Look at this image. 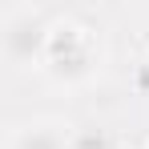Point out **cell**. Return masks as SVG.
<instances>
[{
    "instance_id": "3957f363",
    "label": "cell",
    "mask_w": 149,
    "mask_h": 149,
    "mask_svg": "<svg viewBox=\"0 0 149 149\" xmlns=\"http://www.w3.org/2000/svg\"><path fill=\"white\" fill-rule=\"evenodd\" d=\"M4 149H77V129L61 117H28L8 129Z\"/></svg>"
},
{
    "instance_id": "6da1fadb",
    "label": "cell",
    "mask_w": 149,
    "mask_h": 149,
    "mask_svg": "<svg viewBox=\"0 0 149 149\" xmlns=\"http://www.w3.org/2000/svg\"><path fill=\"white\" fill-rule=\"evenodd\" d=\"M45 69L65 85H81L97 73V40L93 28H85L73 16H56L49 36V52H45Z\"/></svg>"
},
{
    "instance_id": "7a4b0ae2",
    "label": "cell",
    "mask_w": 149,
    "mask_h": 149,
    "mask_svg": "<svg viewBox=\"0 0 149 149\" xmlns=\"http://www.w3.org/2000/svg\"><path fill=\"white\" fill-rule=\"evenodd\" d=\"M52 36V16L32 4H16L4 12L0 24V52L12 69H45V52Z\"/></svg>"
}]
</instances>
